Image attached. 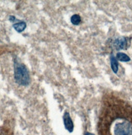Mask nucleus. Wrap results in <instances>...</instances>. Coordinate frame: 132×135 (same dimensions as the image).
I'll return each mask as SVG.
<instances>
[{
    "label": "nucleus",
    "instance_id": "4",
    "mask_svg": "<svg viewBox=\"0 0 132 135\" xmlns=\"http://www.w3.org/2000/svg\"><path fill=\"white\" fill-rule=\"evenodd\" d=\"M64 122L66 129L69 132H72L73 130V124L68 112H65L64 115Z\"/></svg>",
    "mask_w": 132,
    "mask_h": 135
},
{
    "label": "nucleus",
    "instance_id": "9",
    "mask_svg": "<svg viewBox=\"0 0 132 135\" xmlns=\"http://www.w3.org/2000/svg\"><path fill=\"white\" fill-rule=\"evenodd\" d=\"M15 17H14V16H10L9 17V20L11 21V22H13V21H14L15 20Z\"/></svg>",
    "mask_w": 132,
    "mask_h": 135
},
{
    "label": "nucleus",
    "instance_id": "6",
    "mask_svg": "<svg viewBox=\"0 0 132 135\" xmlns=\"http://www.w3.org/2000/svg\"><path fill=\"white\" fill-rule=\"evenodd\" d=\"M111 65L112 70L115 73H117L119 70V65L117 58L114 55H112L111 57Z\"/></svg>",
    "mask_w": 132,
    "mask_h": 135
},
{
    "label": "nucleus",
    "instance_id": "1",
    "mask_svg": "<svg viewBox=\"0 0 132 135\" xmlns=\"http://www.w3.org/2000/svg\"><path fill=\"white\" fill-rule=\"evenodd\" d=\"M98 135H132V105L111 98L102 107L97 125Z\"/></svg>",
    "mask_w": 132,
    "mask_h": 135
},
{
    "label": "nucleus",
    "instance_id": "7",
    "mask_svg": "<svg viewBox=\"0 0 132 135\" xmlns=\"http://www.w3.org/2000/svg\"><path fill=\"white\" fill-rule=\"evenodd\" d=\"M14 28L18 32L21 33L23 31L26 27V24L24 21H20L13 25Z\"/></svg>",
    "mask_w": 132,
    "mask_h": 135
},
{
    "label": "nucleus",
    "instance_id": "2",
    "mask_svg": "<svg viewBox=\"0 0 132 135\" xmlns=\"http://www.w3.org/2000/svg\"><path fill=\"white\" fill-rule=\"evenodd\" d=\"M14 78L17 84L26 86L30 83L31 79L28 68L19 62L16 58L14 60Z\"/></svg>",
    "mask_w": 132,
    "mask_h": 135
},
{
    "label": "nucleus",
    "instance_id": "10",
    "mask_svg": "<svg viewBox=\"0 0 132 135\" xmlns=\"http://www.w3.org/2000/svg\"><path fill=\"white\" fill-rule=\"evenodd\" d=\"M85 135H94L93 134H91V133H86Z\"/></svg>",
    "mask_w": 132,
    "mask_h": 135
},
{
    "label": "nucleus",
    "instance_id": "3",
    "mask_svg": "<svg viewBox=\"0 0 132 135\" xmlns=\"http://www.w3.org/2000/svg\"><path fill=\"white\" fill-rule=\"evenodd\" d=\"M128 38L125 37H118L114 42V46L117 50H121L126 49L128 45Z\"/></svg>",
    "mask_w": 132,
    "mask_h": 135
},
{
    "label": "nucleus",
    "instance_id": "5",
    "mask_svg": "<svg viewBox=\"0 0 132 135\" xmlns=\"http://www.w3.org/2000/svg\"><path fill=\"white\" fill-rule=\"evenodd\" d=\"M116 58L117 59L122 62H128L131 60V58L128 55L122 52H118L116 55Z\"/></svg>",
    "mask_w": 132,
    "mask_h": 135
},
{
    "label": "nucleus",
    "instance_id": "8",
    "mask_svg": "<svg viewBox=\"0 0 132 135\" xmlns=\"http://www.w3.org/2000/svg\"><path fill=\"white\" fill-rule=\"evenodd\" d=\"M81 21V18L79 15L74 14L71 18V22L74 25H78Z\"/></svg>",
    "mask_w": 132,
    "mask_h": 135
}]
</instances>
